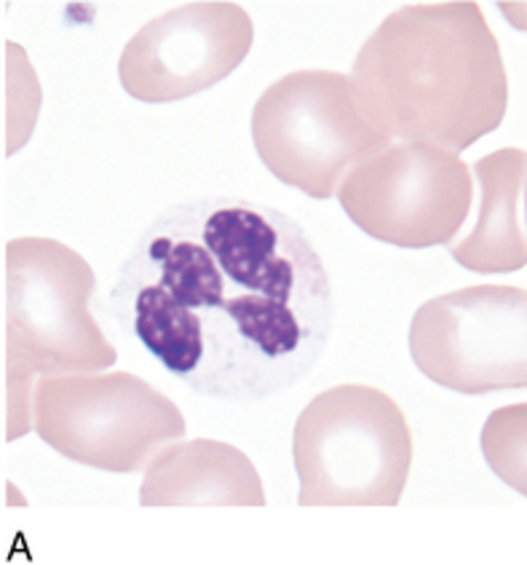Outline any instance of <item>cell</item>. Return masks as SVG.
<instances>
[{
  "label": "cell",
  "instance_id": "11",
  "mask_svg": "<svg viewBox=\"0 0 527 565\" xmlns=\"http://www.w3.org/2000/svg\"><path fill=\"white\" fill-rule=\"evenodd\" d=\"M482 199L474 231L463 242L448 244L458 266L474 274H512L527 266L525 234V169L527 153L501 148L474 161Z\"/></svg>",
  "mask_w": 527,
  "mask_h": 565
},
{
  "label": "cell",
  "instance_id": "10",
  "mask_svg": "<svg viewBox=\"0 0 527 565\" xmlns=\"http://www.w3.org/2000/svg\"><path fill=\"white\" fill-rule=\"evenodd\" d=\"M142 507H266V488L244 450L217 439L169 443L150 458Z\"/></svg>",
  "mask_w": 527,
  "mask_h": 565
},
{
  "label": "cell",
  "instance_id": "12",
  "mask_svg": "<svg viewBox=\"0 0 527 565\" xmlns=\"http://www.w3.org/2000/svg\"><path fill=\"white\" fill-rule=\"evenodd\" d=\"M525 413L527 405H512L495 411L485 424L482 448L493 472L504 477L512 488L525 495Z\"/></svg>",
  "mask_w": 527,
  "mask_h": 565
},
{
  "label": "cell",
  "instance_id": "8",
  "mask_svg": "<svg viewBox=\"0 0 527 565\" xmlns=\"http://www.w3.org/2000/svg\"><path fill=\"white\" fill-rule=\"evenodd\" d=\"M410 356L426 379L458 394L525 388V287L474 285L426 300L410 322Z\"/></svg>",
  "mask_w": 527,
  "mask_h": 565
},
{
  "label": "cell",
  "instance_id": "9",
  "mask_svg": "<svg viewBox=\"0 0 527 565\" xmlns=\"http://www.w3.org/2000/svg\"><path fill=\"white\" fill-rule=\"evenodd\" d=\"M255 41L238 3H185L142 24L118 60L123 92L140 103H178L228 78Z\"/></svg>",
  "mask_w": 527,
  "mask_h": 565
},
{
  "label": "cell",
  "instance_id": "6",
  "mask_svg": "<svg viewBox=\"0 0 527 565\" xmlns=\"http://www.w3.org/2000/svg\"><path fill=\"white\" fill-rule=\"evenodd\" d=\"M37 437L67 461L135 475L185 435L166 394L131 373L41 375L33 394Z\"/></svg>",
  "mask_w": 527,
  "mask_h": 565
},
{
  "label": "cell",
  "instance_id": "4",
  "mask_svg": "<svg viewBox=\"0 0 527 565\" xmlns=\"http://www.w3.org/2000/svg\"><path fill=\"white\" fill-rule=\"evenodd\" d=\"M292 456L300 507H397L412 467V431L383 388L341 383L303 407Z\"/></svg>",
  "mask_w": 527,
  "mask_h": 565
},
{
  "label": "cell",
  "instance_id": "7",
  "mask_svg": "<svg viewBox=\"0 0 527 565\" xmlns=\"http://www.w3.org/2000/svg\"><path fill=\"white\" fill-rule=\"evenodd\" d=\"M351 223L401 249L444 247L466 223L472 169L458 153L426 142H394L356 164L337 185Z\"/></svg>",
  "mask_w": 527,
  "mask_h": 565
},
{
  "label": "cell",
  "instance_id": "5",
  "mask_svg": "<svg viewBox=\"0 0 527 565\" xmlns=\"http://www.w3.org/2000/svg\"><path fill=\"white\" fill-rule=\"evenodd\" d=\"M252 142L279 183L316 201L391 146L364 118L348 75L335 71H294L268 86L252 110Z\"/></svg>",
  "mask_w": 527,
  "mask_h": 565
},
{
  "label": "cell",
  "instance_id": "2",
  "mask_svg": "<svg viewBox=\"0 0 527 565\" xmlns=\"http://www.w3.org/2000/svg\"><path fill=\"white\" fill-rule=\"evenodd\" d=\"M354 97L388 140L463 153L501 127L509 75L480 3H410L356 54Z\"/></svg>",
  "mask_w": 527,
  "mask_h": 565
},
{
  "label": "cell",
  "instance_id": "3",
  "mask_svg": "<svg viewBox=\"0 0 527 565\" xmlns=\"http://www.w3.org/2000/svg\"><path fill=\"white\" fill-rule=\"evenodd\" d=\"M94 268L56 238H11L3 253L6 437L28 429L33 375L94 373L118 351L92 313Z\"/></svg>",
  "mask_w": 527,
  "mask_h": 565
},
{
  "label": "cell",
  "instance_id": "1",
  "mask_svg": "<svg viewBox=\"0 0 527 565\" xmlns=\"http://www.w3.org/2000/svg\"><path fill=\"white\" fill-rule=\"evenodd\" d=\"M110 313L201 397L260 402L322 360L335 290L298 220L241 196L166 206L123 257Z\"/></svg>",
  "mask_w": 527,
  "mask_h": 565
}]
</instances>
